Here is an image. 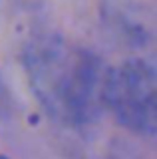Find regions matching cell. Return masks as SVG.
<instances>
[{
    "label": "cell",
    "mask_w": 157,
    "mask_h": 159,
    "mask_svg": "<svg viewBox=\"0 0 157 159\" xmlns=\"http://www.w3.org/2000/svg\"><path fill=\"white\" fill-rule=\"evenodd\" d=\"M26 68L40 103L60 121L80 125L105 107L110 70L86 50L44 36L28 46Z\"/></svg>",
    "instance_id": "cell-1"
},
{
    "label": "cell",
    "mask_w": 157,
    "mask_h": 159,
    "mask_svg": "<svg viewBox=\"0 0 157 159\" xmlns=\"http://www.w3.org/2000/svg\"><path fill=\"white\" fill-rule=\"evenodd\" d=\"M105 107L123 127L153 135L157 127L155 70L145 60H127L110 70L105 84Z\"/></svg>",
    "instance_id": "cell-2"
}]
</instances>
